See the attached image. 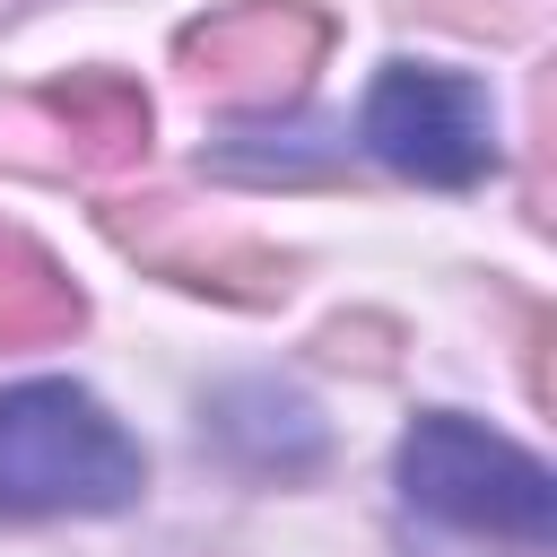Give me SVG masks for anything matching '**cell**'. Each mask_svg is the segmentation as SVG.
<instances>
[{"instance_id": "obj_4", "label": "cell", "mask_w": 557, "mask_h": 557, "mask_svg": "<svg viewBox=\"0 0 557 557\" xmlns=\"http://www.w3.org/2000/svg\"><path fill=\"white\" fill-rule=\"evenodd\" d=\"M209 435L244 461V470H313L322 461V418L305 392L287 383H226L209 400Z\"/></svg>"}, {"instance_id": "obj_3", "label": "cell", "mask_w": 557, "mask_h": 557, "mask_svg": "<svg viewBox=\"0 0 557 557\" xmlns=\"http://www.w3.org/2000/svg\"><path fill=\"white\" fill-rule=\"evenodd\" d=\"M357 139L392 165V174H418V183H479L496 165V104L479 78L461 70H426V61H392L374 87H366V113H357Z\"/></svg>"}, {"instance_id": "obj_1", "label": "cell", "mask_w": 557, "mask_h": 557, "mask_svg": "<svg viewBox=\"0 0 557 557\" xmlns=\"http://www.w3.org/2000/svg\"><path fill=\"white\" fill-rule=\"evenodd\" d=\"M148 487V453L122 418L61 374L0 392V513H122Z\"/></svg>"}, {"instance_id": "obj_2", "label": "cell", "mask_w": 557, "mask_h": 557, "mask_svg": "<svg viewBox=\"0 0 557 557\" xmlns=\"http://www.w3.org/2000/svg\"><path fill=\"white\" fill-rule=\"evenodd\" d=\"M400 496L444 531H479V540H513V548H548L557 540L548 461L522 453L513 435L461 418V409H426L400 435Z\"/></svg>"}, {"instance_id": "obj_5", "label": "cell", "mask_w": 557, "mask_h": 557, "mask_svg": "<svg viewBox=\"0 0 557 557\" xmlns=\"http://www.w3.org/2000/svg\"><path fill=\"white\" fill-rule=\"evenodd\" d=\"M44 322H78V296H70L35 252L17 261V244H0V339L44 331Z\"/></svg>"}]
</instances>
